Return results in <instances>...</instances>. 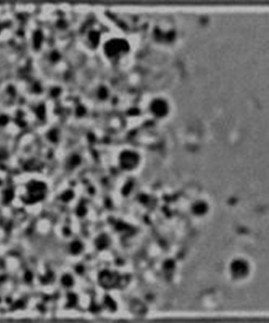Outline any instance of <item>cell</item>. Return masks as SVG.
<instances>
[{"label":"cell","mask_w":269,"mask_h":323,"mask_svg":"<svg viewBox=\"0 0 269 323\" xmlns=\"http://www.w3.org/2000/svg\"><path fill=\"white\" fill-rule=\"evenodd\" d=\"M50 58H51V59H52V60H54V61H55V60H57V59H58V54H56V53H54V54H52V55H51V57H50Z\"/></svg>","instance_id":"cell-4"},{"label":"cell","mask_w":269,"mask_h":323,"mask_svg":"<svg viewBox=\"0 0 269 323\" xmlns=\"http://www.w3.org/2000/svg\"><path fill=\"white\" fill-rule=\"evenodd\" d=\"M7 122H8V118H7L6 116H2V117H0V125H3L5 124H6Z\"/></svg>","instance_id":"cell-3"},{"label":"cell","mask_w":269,"mask_h":323,"mask_svg":"<svg viewBox=\"0 0 269 323\" xmlns=\"http://www.w3.org/2000/svg\"><path fill=\"white\" fill-rule=\"evenodd\" d=\"M42 39H43V35L39 31L36 32L34 35V38H33V41H34V45L36 48H39L41 45V42Z\"/></svg>","instance_id":"cell-1"},{"label":"cell","mask_w":269,"mask_h":323,"mask_svg":"<svg viewBox=\"0 0 269 323\" xmlns=\"http://www.w3.org/2000/svg\"><path fill=\"white\" fill-rule=\"evenodd\" d=\"M37 115L40 118H43V117L44 116V107L43 106H41V107L38 108V110H37Z\"/></svg>","instance_id":"cell-2"}]
</instances>
